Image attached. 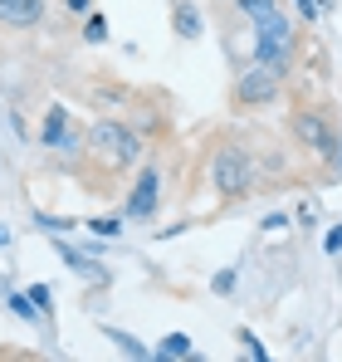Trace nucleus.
<instances>
[{"label":"nucleus","instance_id":"nucleus-6","mask_svg":"<svg viewBox=\"0 0 342 362\" xmlns=\"http://www.w3.org/2000/svg\"><path fill=\"white\" fill-rule=\"evenodd\" d=\"M45 20V0H0V25L10 30H35Z\"/></svg>","mask_w":342,"mask_h":362},{"label":"nucleus","instance_id":"nucleus-9","mask_svg":"<svg viewBox=\"0 0 342 362\" xmlns=\"http://www.w3.org/2000/svg\"><path fill=\"white\" fill-rule=\"evenodd\" d=\"M176 30H181L186 40L201 35V15H196V5H181V10H176Z\"/></svg>","mask_w":342,"mask_h":362},{"label":"nucleus","instance_id":"nucleus-10","mask_svg":"<svg viewBox=\"0 0 342 362\" xmlns=\"http://www.w3.org/2000/svg\"><path fill=\"white\" fill-rule=\"evenodd\" d=\"M191 353V338L186 333H171V338H162V358H186Z\"/></svg>","mask_w":342,"mask_h":362},{"label":"nucleus","instance_id":"nucleus-3","mask_svg":"<svg viewBox=\"0 0 342 362\" xmlns=\"http://www.w3.org/2000/svg\"><path fill=\"white\" fill-rule=\"evenodd\" d=\"M249 181H254V167H249L244 147H235V142L216 147V157H211V186H216L220 196H244Z\"/></svg>","mask_w":342,"mask_h":362},{"label":"nucleus","instance_id":"nucleus-7","mask_svg":"<svg viewBox=\"0 0 342 362\" xmlns=\"http://www.w3.org/2000/svg\"><path fill=\"white\" fill-rule=\"evenodd\" d=\"M157 186H162V177L147 167L142 181H137V191L127 196V216H152V211H157Z\"/></svg>","mask_w":342,"mask_h":362},{"label":"nucleus","instance_id":"nucleus-8","mask_svg":"<svg viewBox=\"0 0 342 362\" xmlns=\"http://www.w3.org/2000/svg\"><path fill=\"white\" fill-rule=\"evenodd\" d=\"M64 132H69L64 108H49V118H45V147H59V142H64Z\"/></svg>","mask_w":342,"mask_h":362},{"label":"nucleus","instance_id":"nucleus-2","mask_svg":"<svg viewBox=\"0 0 342 362\" xmlns=\"http://www.w3.org/2000/svg\"><path fill=\"white\" fill-rule=\"evenodd\" d=\"M88 142H93V152H98L108 167H132V162L142 157L137 132H132V127H122V122H113V118H98V122H93Z\"/></svg>","mask_w":342,"mask_h":362},{"label":"nucleus","instance_id":"nucleus-4","mask_svg":"<svg viewBox=\"0 0 342 362\" xmlns=\"http://www.w3.org/2000/svg\"><path fill=\"white\" fill-rule=\"evenodd\" d=\"M274 93H279V74L264 69V64H254V69H244L240 83H235V108L249 113V108H259V103H274Z\"/></svg>","mask_w":342,"mask_h":362},{"label":"nucleus","instance_id":"nucleus-5","mask_svg":"<svg viewBox=\"0 0 342 362\" xmlns=\"http://www.w3.org/2000/svg\"><path fill=\"white\" fill-rule=\"evenodd\" d=\"M288 132L298 137V147H308V152H318V157H333V152H338V132L318 118V113H293V118H288Z\"/></svg>","mask_w":342,"mask_h":362},{"label":"nucleus","instance_id":"nucleus-12","mask_svg":"<svg viewBox=\"0 0 342 362\" xmlns=\"http://www.w3.org/2000/svg\"><path fill=\"white\" fill-rule=\"evenodd\" d=\"M83 40H93V45H98V40H108V20H103V15H93V20L83 25Z\"/></svg>","mask_w":342,"mask_h":362},{"label":"nucleus","instance_id":"nucleus-14","mask_svg":"<svg viewBox=\"0 0 342 362\" xmlns=\"http://www.w3.org/2000/svg\"><path fill=\"white\" fill-rule=\"evenodd\" d=\"M64 5H69V10H88V0H64Z\"/></svg>","mask_w":342,"mask_h":362},{"label":"nucleus","instance_id":"nucleus-11","mask_svg":"<svg viewBox=\"0 0 342 362\" xmlns=\"http://www.w3.org/2000/svg\"><path fill=\"white\" fill-rule=\"evenodd\" d=\"M235 5H240V10H244L249 20H259V15H269V10H279L274 0H235Z\"/></svg>","mask_w":342,"mask_h":362},{"label":"nucleus","instance_id":"nucleus-13","mask_svg":"<svg viewBox=\"0 0 342 362\" xmlns=\"http://www.w3.org/2000/svg\"><path fill=\"white\" fill-rule=\"evenodd\" d=\"M10 308H15V313H25V318H35V308L25 303V294H15V299H10Z\"/></svg>","mask_w":342,"mask_h":362},{"label":"nucleus","instance_id":"nucleus-1","mask_svg":"<svg viewBox=\"0 0 342 362\" xmlns=\"http://www.w3.org/2000/svg\"><path fill=\"white\" fill-rule=\"evenodd\" d=\"M254 64L274 69L279 78H284L288 64H293V25H288L279 10H269V15L254 20Z\"/></svg>","mask_w":342,"mask_h":362}]
</instances>
